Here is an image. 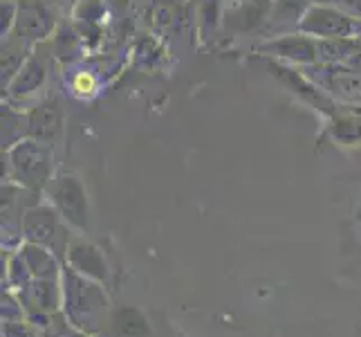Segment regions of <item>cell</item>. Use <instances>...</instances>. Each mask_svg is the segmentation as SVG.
<instances>
[{"label":"cell","instance_id":"6da1fadb","mask_svg":"<svg viewBox=\"0 0 361 337\" xmlns=\"http://www.w3.org/2000/svg\"><path fill=\"white\" fill-rule=\"evenodd\" d=\"M7 160L9 178L23 184L25 189L39 191L52 176V146L36 142L32 137L11 146Z\"/></svg>","mask_w":361,"mask_h":337},{"label":"cell","instance_id":"9a60e30c","mask_svg":"<svg viewBox=\"0 0 361 337\" xmlns=\"http://www.w3.org/2000/svg\"><path fill=\"white\" fill-rule=\"evenodd\" d=\"M72 264L79 272H85L90 274V277H102L106 272V264L102 254H99V249H94L92 245H83V243H74L72 245Z\"/></svg>","mask_w":361,"mask_h":337},{"label":"cell","instance_id":"3957f363","mask_svg":"<svg viewBox=\"0 0 361 337\" xmlns=\"http://www.w3.org/2000/svg\"><path fill=\"white\" fill-rule=\"evenodd\" d=\"M296 32L312 39H350L357 32V20L332 5L310 3Z\"/></svg>","mask_w":361,"mask_h":337},{"label":"cell","instance_id":"277c9868","mask_svg":"<svg viewBox=\"0 0 361 337\" xmlns=\"http://www.w3.org/2000/svg\"><path fill=\"white\" fill-rule=\"evenodd\" d=\"M269 59V57H267ZM267 70L276 77L283 85H288V88L298 95L303 99L305 104H310L312 108H317L319 112H323V115L328 117H334L337 115V102H334L332 97H328L326 93H323L319 85L307 79V74L301 70V68H292L290 64H283V61H276V59H269L267 61Z\"/></svg>","mask_w":361,"mask_h":337},{"label":"cell","instance_id":"ac0fdd59","mask_svg":"<svg viewBox=\"0 0 361 337\" xmlns=\"http://www.w3.org/2000/svg\"><path fill=\"white\" fill-rule=\"evenodd\" d=\"M16 11H18V3H14V0H3V5H0V36H3V39H7L11 30H14Z\"/></svg>","mask_w":361,"mask_h":337},{"label":"cell","instance_id":"4fadbf2b","mask_svg":"<svg viewBox=\"0 0 361 337\" xmlns=\"http://www.w3.org/2000/svg\"><path fill=\"white\" fill-rule=\"evenodd\" d=\"M27 59H30V45L27 43L11 39V36L3 39V59H0V72H3L0 83H3V93L7 90V85L14 81V77L20 72V68L25 66V61Z\"/></svg>","mask_w":361,"mask_h":337},{"label":"cell","instance_id":"2e32d148","mask_svg":"<svg viewBox=\"0 0 361 337\" xmlns=\"http://www.w3.org/2000/svg\"><path fill=\"white\" fill-rule=\"evenodd\" d=\"M330 135L339 144H361V117L357 115H334L330 124Z\"/></svg>","mask_w":361,"mask_h":337},{"label":"cell","instance_id":"5bb4252c","mask_svg":"<svg viewBox=\"0 0 361 337\" xmlns=\"http://www.w3.org/2000/svg\"><path fill=\"white\" fill-rule=\"evenodd\" d=\"M23 140H27V112L20 115L11 106H3V146L11 148Z\"/></svg>","mask_w":361,"mask_h":337},{"label":"cell","instance_id":"e0dca14e","mask_svg":"<svg viewBox=\"0 0 361 337\" xmlns=\"http://www.w3.org/2000/svg\"><path fill=\"white\" fill-rule=\"evenodd\" d=\"M99 90V81L90 70H81L72 79V93L79 99H92Z\"/></svg>","mask_w":361,"mask_h":337},{"label":"cell","instance_id":"5b68a950","mask_svg":"<svg viewBox=\"0 0 361 337\" xmlns=\"http://www.w3.org/2000/svg\"><path fill=\"white\" fill-rule=\"evenodd\" d=\"M256 49L269 59H276V61H283V64L298 66V68L319 64V41L301 32L274 36V39L260 43Z\"/></svg>","mask_w":361,"mask_h":337},{"label":"cell","instance_id":"30bf717a","mask_svg":"<svg viewBox=\"0 0 361 337\" xmlns=\"http://www.w3.org/2000/svg\"><path fill=\"white\" fill-rule=\"evenodd\" d=\"M45 79H47V66L36 54H30V59L25 61V66L14 77V81L7 85L5 95L11 102H27L30 97H34L43 88Z\"/></svg>","mask_w":361,"mask_h":337},{"label":"cell","instance_id":"7a4b0ae2","mask_svg":"<svg viewBox=\"0 0 361 337\" xmlns=\"http://www.w3.org/2000/svg\"><path fill=\"white\" fill-rule=\"evenodd\" d=\"M301 70L337 104L361 106V72L330 64H314Z\"/></svg>","mask_w":361,"mask_h":337},{"label":"cell","instance_id":"ffe728a7","mask_svg":"<svg viewBox=\"0 0 361 337\" xmlns=\"http://www.w3.org/2000/svg\"><path fill=\"white\" fill-rule=\"evenodd\" d=\"M355 36L361 41V20H357V32H355Z\"/></svg>","mask_w":361,"mask_h":337},{"label":"cell","instance_id":"9c48e42d","mask_svg":"<svg viewBox=\"0 0 361 337\" xmlns=\"http://www.w3.org/2000/svg\"><path fill=\"white\" fill-rule=\"evenodd\" d=\"M63 135V106L56 99H43L27 112V137L54 146Z\"/></svg>","mask_w":361,"mask_h":337},{"label":"cell","instance_id":"8fae6325","mask_svg":"<svg viewBox=\"0 0 361 337\" xmlns=\"http://www.w3.org/2000/svg\"><path fill=\"white\" fill-rule=\"evenodd\" d=\"M310 3H312V0H276V5L271 9V16L265 25V32L269 34V39L296 32Z\"/></svg>","mask_w":361,"mask_h":337},{"label":"cell","instance_id":"ba28073f","mask_svg":"<svg viewBox=\"0 0 361 337\" xmlns=\"http://www.w3.org/2000/svg\"><path fill=\"white\" fill-rule=\"evenodd\" d=\"M49 198H52V205L61 218L72 223L74 227H85V223H88V201H85V191L77 176L56 178L52 189H49Z\"/></svg>","mask_w":361,"mask_h":337},{"label":"cell","instance_id":"52a82bcc","mask_svg":"<svg viewBox=\"0 0 361 337\" xmlns=\"http://www.w3.org/2000/svg\"><path fill=\"white\" fill-rule=\"evenodd\" d=\"M276 0H229L222 9V30L229 34H254L265 30Z\"/></svg>","mask_w":361,"mask_h":337},{"label":"cell","instance_id":"d6986e66","mask_svg":"<svg viewBox=\"0 0 361 337\" xmlns=\"http://www.w3.org/2000/svg\"><path fill=\"white\" fill-rule=\"evenodd\" d=\"M312 3H326V5H332L341 11H345L348 16L355 18V20H361V0H312Z\"/></svg>","mask_w":361,"mask_h":337},{"label":"cell","instance_id":"7c38bea8","mask_svg":"<svg viewBox=\"0 0 361 337\" xmlns=\"http://www.w3.org/2000/svg\"><path fill=\"white\" fill-rule=\"evenodd\" d=\"M59 211L49 207H34L25 216V234L36 245H52L56 241V234L61 232Z\"/></svg>","mask_w":361,"mask_h":337},{"label":"cell","instance_id":"8992f818","mask_svg":"<svg viewBox=\"0 0 361 337\" xmlns=\"http://www.w3.org/2000/svg\"><path fill=\"white\" fill-rule=\"evenodd\" d=\"M56 28V16L54 11L47 7L45 0H18V11H16V25L11 30V39L23 41L27 45H34L49 34H54Z\"/></svg>","mask_w":361,"mask_h":337}]
</instances>
